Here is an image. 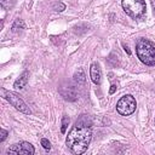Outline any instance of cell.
Returning a JSON list of instances; mask_svg holds the SVG:
<instances>
[{"label":"cell","instance_id":"6da1fadb","mask_svg":"<svg viewBox=\"0 0 155 155\" xmlns=\"http://www.w3.org/2000/svg\"><path fill=\"white\" fill-rule=\"evenodd\" d=\"M92 139V130H91V121L86 115H82L69 131L65 144L68 149L76 155L84 154L88 144Z\"/></svg>","mask_w":155,"mask_h":155},{"label":"cell","instance_id":"7a4b0ae2","mask_svg":"<svg viewBox=\"0 0 155 155\" xmlns=\"http://www.w3.org/2000/svg\"><path fill=\"white\" fill-rule=\"evenodd\" d=\"M136 52L137 57L142 63L149 67L155 65V44L147 40V39H139L136 45Z\"/></svg>","mask_w":155,"mask_h":155},{"label":"cell","instance_id":"3957f363","mask_svg":"<svg viewBox=\"0 0 155 155\" xmlns=\"http://www.w3.org/2000/svg\"><path fill=\"white\" fill-rule=\"evenodd\" d=\"M121 4L125 12L134 19L143 17L147 10L144 0H121Z\"/></svg>","mask_w":155,"mask_h":155},{"label":"cell","instance_id":"277c9868","mask_svg":"<svg viewBox=\"0 0 155 155\" xmlns=\"http://www.w3.org/2000/svg\"><path fill=\"white\" fill-rule=\"evenodd\" d=\"M136 107H137V103H136V99L132 94H125L116 103L117 113L120 115H124V116H128V115L133 114L136 110Z\"/></svg>","mask_w":155,"mask_h":155},{"label":"cell","instance_id":"5b68a950","mask_svg":"<svg viewBox=\"0 0 155 155\" xmlns=\"http://www.w3.org/2000/svg\"><path fill=\"white\" fill-rule=\"evenodd\" d=\"M0 92H1L2 98L7 99V101L10 102V104H11L12 107H15L17 110H19L21 113H24V114H30V113H31L30 109H29V107L24 103V101H23L22 98H19L17 94H15L13 92L6 91L5 88H1Z\"/></svg>","mask_w":155,"mask_h":155},{"label":"cell","instance_id":"8992f818","mask_svg":"<svg viewBox=\"0 0 155 155\" xmlns=\"http://www.w3.org/2000/svg\"><path fill=\"white\" fill-rule=\"evenodd\" d=\"M8 154H16V155H33L35 153L34 147L28 142H21L18 144H13L7 150Z\"/></svg>","mask_w":155,"mask_h":155},{"label":"cell","instance_id":"52a82bcc","mask_svg":"<svg viewBox=\"0 0 155 155\" xmlns=\"http://www.w3.org/2000/svg\"><path fill=\"white\" fill-rule=\"evenodd\" d=\"M61 94L67 99V101H75L78 98V91H76V87L71 84H67L64 86L61 87L59 90Z\"/></svg>","mask_w":155,"mask_h":155},{"label":"cell","instance_id":"ba28073f","mask_svg":"<svg viewBox=\"0 0 155 155\" xmlns=\"http://www.w3.org/2000/svg\"><path fill=\"white\" fill-rule=\"evenodd\" d=\"M90 75H91V80L93 81V84L96 85H99L101 84V80H102V71H101V68L98 65V63H92L91 67H90Z\"/></svg>","mask_w":155,"mask_h":155},{"label":"cell","instance_id":"9c48e42d","mask_svg":"<svg viewBox=\"0 0 155 155\" xmlns=\"http://www.w3.org/2000/svg\"><path fill=\"white\" fill-rule=\"evenodd\" d=\"M28 79H29V73H28V71H23V73L19 75V78L15 81L13 87H15V88H23V87L27 85Z\"/></svg>","mask_w":155,"mask_h":155},{"label":"cell","instance_id":"30bf717a","mask_svg":"<svg viewBox=\"0 0 155 155\" xmlns=\"http://www.w3.org/2000/svg\"><path fill=\"white\" fill-rule=\"evenodd\" d=\"M85 73L82 69H78V71H75L74 74V80L78 85H84L85 84Z\"/></svg>","mask_w":155,"mask_h":155},{"label":"cell","instance_id":"8fae6325","mask_svg":"<svg viewBox=\"0 0 155 155\" xmlns=\"http://www.w3.org/2000/svg\"><path fill=\"white\" fill-rule=\"evenodd\" d=\"M11 29H12L13 33H16V31H18V30H21V29H24V22H23L22 19H16V21L13 22Z\"/></svg>","mask_w":155,"mask_h":155},{"label":"cell","instance_id":"7c38bea8","mask_svg":"<svg viewBox=\"0 0 155 155\" xmlns=\"http://www.w3.org/2000/svg\"><path fill=\"white\" fill-rule=\"evenodd\" d=\"M68 125H69V117H68V116H63V119H62V127H61V132H62L63 134L67 132Z\"/></svg>","mask_w":155,"mask_h":155},{"label":"cell","instance_id":"4fadbf2b","mask_svg":"<svg viewBox=\"0 0 155 155\" xmlns=\"http://www.w3.org/2000/svg\"><path fill=\"white\" fill-rule=\"evenodd\" d=\"M41 145H42L44 149H46V150H50V149H51V143H50L46 138H42V139H41Z\"/></svg>","mask_w":155,"mask_h":155},{"label":"cell","instance_id":"5bb4252c","mask_svg":"<svg viewBox=\"0 0 155 155\" xmlns=\"http://www.w3.org/2000/svg\"><path fill=\"white\" fill-rule=\"evenodd\" d=\"M6 137H7V131L4 130V128H1L0 130V142H4L6 139Z\"/></svg>","mask_w":155,"mask_h":155},{"label":"cell","instance_id":"9a60e30c","mask_svg":"<svg viewBox=\"0 0 155 155\" xmlns=\"http://www.w3.org/2000/svg\"><path fill=\"white\" fill-rule=\"evenodd\" d=\"M54 10H56V11H58V12H61V11L65 10V5H64V4H62V2H58V4H56Z\"/></svg>","mask_w":155,"mask_h":155},{"label":"cell","instance_id":"2e32d148","mask_svg":"<svg viewBox=\"0 0 155 155\" xmlns=\"http://www.w3.org/2000/svg\"><path fill=\"white\" fill-rule=\"evenodd\" d=\"M115 90H116V85H111V86H110V90H109V93L113 94V93L115 92Z\"/></svg>","mask_w":155,"mask_h":155},{"label":"cell","instance_id":"e0dca14e","mask_svg":"<svg viewBox=\"0 0 155 155\" xmlns=\"http://www.w3.org/2000/svg\"><path fill=\"white\" fill-rule=\"evenodd\" d=\"M151 6H153V10H154V15H155V0H151Z\"/></svg>","mask_w":155,"mask_h":155},{"label":"cell","instance_id":"ac0fdd59","mask_svg":"<svg viewBox=\"0 0 155 155\" xmlns=\"http://www.w3.org/2000/svg\"><path fill=\"white\" fill-rule=\"evenodd\" d=\"M125 51H126V52H127V53H128V54H130V53H131V52H130V50H128V47H127V46H125Z\"/></svg>","mask_w":155,"mask_h":155}]
</instances>
